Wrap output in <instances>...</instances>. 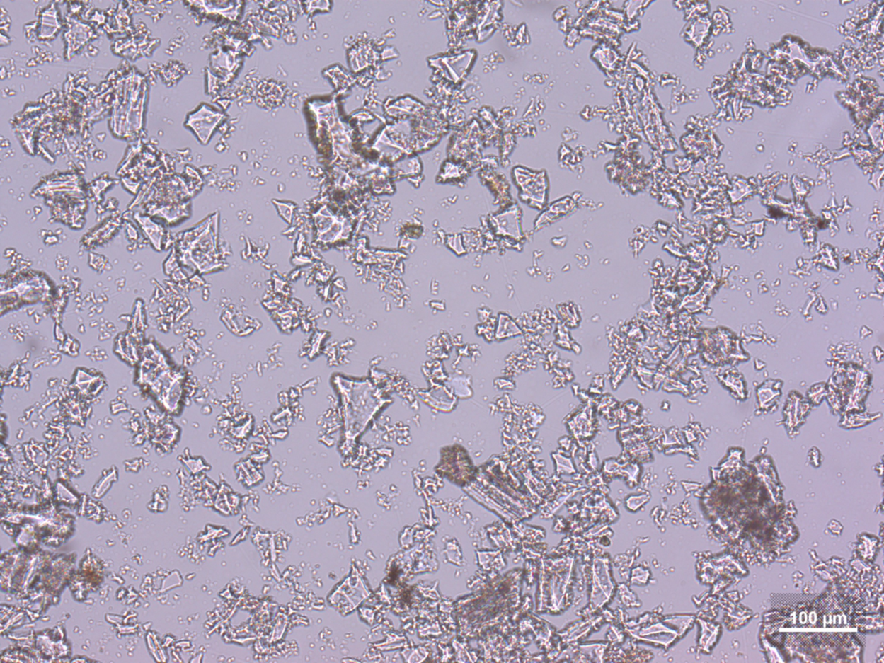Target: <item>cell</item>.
Here are the masks:
<instances>
[{
    "label": "cell",
    "instance_id": "cell-1",
    "mask_svg": "<svg viewBox=\"0 0 884 663\" xmlns=\"http://www.w3.org/2000/svg\"><path fill=\"white\" fill-rule=\"evenodd\" d=\"M219 120H221V116L215 115V113L210 112L209 110H206V108H203L202 110H200L199 113H196L194 115L190 117L188 125L194 129L200 139L203 143H206L207 140L209 139L212 131H213L208 125L214 128Z\"/></svg>",
    "mask_w": 884,
    "mask_h": 663
}]
</instances>
